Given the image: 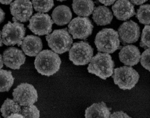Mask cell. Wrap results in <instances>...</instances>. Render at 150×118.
<instances>
[{
  "label": "cell",
  "mask_w": 150,
  "mask_h": 118,
  "mask_svg": "<svg viewBox=\"0 0 150 118\" xmlns=\"http://www.w3.org/2000/svg\"><path fill=\"white\" fill-rule=\"evenodd\" d=\"M61 64L59 55L50 50L39 52L35 61V68L38 73L47 77L57 73L60 69Z\"/></svg>",
  "instance_id": "1"
},
{
  "label": "cell",
  "mask_w": 150,
  "mask_h": 118,
  "mask_svg": "<svg viewBox=\"0 0 150 118\" xmlns=\"http://www.w3.org/2000/svg\"><path fill=\"white\" fill-rule=\"evenodd\" d=\"M90 62L87 68L89 73L104 80L113 75L115 63L108 53L98 52Z\"/></svg>",
  "instance_id": "2"
},
{
  "label": "cell",
  "mask_w": 150,
  "mask_h": 118,
  "mask_svg": "<svg viewBox=\"0 0 150 118\" xmlns=\"http://www.w3.org/2000/svg\"><path fill=\"white\" fill-rule=\"evenodd\" d=\"M94 42L99 52L112 54L120 48L118 32L113 29L104 28L99 31Z\"/></svg>",
  "instance_id": "3"
},
{
  "label": "cell",
  "mask_w": 150,
  "mask_h": 118,
  "mask_svg": "<svg viewBox=\"0 0 150 118\" xmlns=\"http://www.w3.org/2000/svg\"><path fill=\"white\" fill-rule=\"evenodd\" d=\"M46 40L49 47L55 53L59 54L69 51L73 42L67 28L54 30L46 36Z\"/></svg>",
  "instance_id": "4"
},
{
  "label": "cell",
  "mask_w": 150,
  "mask_h": 118,
  "mask_svg": "<svg viewBox=\"0 0 150 118\" xmlns=\"http://www.w3.org/2000/svg\"><path fill=\"white\" fill-rule=\"evenodd\" d=\"M13 23L9 22L6 24L1 32L2 42L7 46H18L21 45L26 34V29L24 25L18 22L13 18Z\"/></svg>",
  "instance_id": "5"
},
{
  "label": "cell",
  "mask_w": 150,
  "mask_h": 118,
  "mask_svg": "<svg viewBox=\"0 0 150 118\" xmlns=\"http://www.w3.org/2000/svg\"><path fill=\"white\" fill-rule=\"evenodd\" d=\"M112 77L120 89L131 90L138 82L139 75L132 67L124 66L115 69Z\"/></svg>",
  "instance_id": "6"
},
{
  "label": "cell",
  "mask_w": 150,
  "mask_h": 118,
  "mask_svg": "<svg viewBox=\"0 0 150 118\" xmlns=\"http://www.w3.org/2000/svg\"><path fill=\"white\" fill-rule=\"evenodd\" d=\"M69 51V58L74 64L84 65L91 61L93 55V49L87 42L74 43Z\"/></svg>",
  "instance_id": "7"
},
{
  "label": "cell",
  "mask_w": 150,
  "mask_h": 118,
  "mask_svg": "<svg viewBox=\"0 0 150 118\" xmlns=\"http://www.w3.org/2000/svg\"><path fill=\"white\" fill-rule=\"evenodd\" d=\"M13 100L21 106L34 105L38 98L37 91L32 85L22 83L14 90Z\"/></svg>",
  "instance_id": "8"
},
{
  "label": "cell",
  "mask_w": 150,
  "mask_h": 118,
  "mask_svg": "<svg viewBox=\"0 0 150 118\" xmlns=\"http://www.w3.org/2000/svg\"><path fill=\"white\" fill-rule=\"evenodd\" d=\"M68 27V32L73 39L86 40L92 34L93 26L89 18L79 16L72 20Z\"/></svg>",
  "instance_id": "9"
},
{
  "label": "cell",
  "mask_w": 150,
  "mask_h": 118,
  "mask_svg": "<svg viewBox=\"0 0 150 118\" xmlns=\"http://www.w3.org/2000/svg\"><path fill=\"white\" fill-rule=\"evenodd\" d=\"M53 23L49 15L39 13L30 18L28 27L35 34L43 36L49 34L52 32Z\"/></svg>",
  "instance_id": "10"
},
{
  "label": "cell",
  "mask_w": 150,
  "mask_h": 118,
  "mask_svg": "<svg viewBox=\"0 0 150 118\" xmlns=\"http://www.w3.org/2000/svg\"><path fill=\"white\" fill-rule=\"evenodd\" d=\"M119 40L124 45L137 41L140 34V27L132 20L123 22L118 29Z\"/></svg>",
  "instance_id": "11"
},
{
  "label": "cell",
  "mask_w": 150,
  "mask_h": 118,
  "mask_svg": "<svg viewBox=\"0 0 150 118\" xmlns=\"http://www.w3.org/2000/svg\"><path fill=\"white\" fill-rule=\"evenodd\" d=\"M13 18L21 22H27L33 14L32 4L30 0H15L10 4Z\"/></svg>",
  "instance_id": "12"
},
{
  "label": "cell",
  "mask_w": 150,
  "mask_h": 118,
  "mask_svg": "<svg viewBox=\"0 0 150 118\" xmlns=\"http://www.w3.org/2000/svg\"><path fill=\"white\" fill-rule=\"evenodd\" d=\"M3 62L6 66L14 70H19L24 64L26 58L22 51L10 47L3 52Z\"/></svg>",
  "instance_id": "13"
},
{
  "label": "cell",
  "mask_w": 150,
  "mask_h": 118,
  "mask_svg": "<svg viewBox=\"0 0 150 118\" xmlns=\"http://www.w3.org/2000/svg\"><path fill=\"white\" fill-rule=\"evenodd\" d=\"M112 8L114 15L119 20H126L135 14L134 6L129 0H117Z\"/></svg>",
  "instance_id": "14"
},
{
  "label": "cell",
  "mask_w": 150,
  "mask_h": 118,
  "mask_svg": "<svg viewBox=\"0 0 150 118\" xmlns=\"http://www.w3.org/2000/svg\"><path fill=\"white\" fill-rule=\"evenodd\" d=\"M140 51L137 47L128 45L122 48L119 53L120 61L126 65L132 66L137 64L140 59Z\"/></svg>",
  "instance_id": "15"
},
{
  "label": "cell",
  "mask_w": 150,
  "mask_h": 118,
  "mask_svg": "<svg viewBox=\"0 0 150 118\" xmlns=\"http://www.w3.org/2000/svg\"><path fill=\"white\" fill-rule=\"evenodd\" d=\"M21 47L25 55L29 56L35 57L41 52L43 44L40 37L30 35L24 37Z\"/></svg>",
  "instance_id": "16"
},
{
  "label": "cell",
  "mask_w": 150,
  "mask_h": 118,
  "mask_svg": "<svg viewBox=\"0 0 150 118\" xmlns=\"http://www.w3.org/2000/svg\"><path fill=\"white\" fill-rule=\"evenodd\" d=\"M111 108H109L104 102L94 103L87 107L85 112V117L92 118H110Z\"/></svg>",
  "instance_id": "17"
},
{
  "label": "cell",
  "mask_w": 150,
  "mask_h": 118,
  "mask_svg": "<svg viewBox=\"0 0 150 118\" xmlns=\"http://www.w3.org/2000/svg\"><path fill=\"white\" fill-rule=\"evenodd\" d=\"M53 22L58 26L68 24L71 20L72 14L71 9L65 6H59L56 7L52 14Z\"/></svg>",
  "instance_id": "18"
},
{
  "label": "cell",
  "mask_w": 150,
  "mask_h": 118,
  "mask_svg": "<svg viewBox=\"0 0 150 118\" xmlns=\"http://www.w3.org/2000/svg\"><path fill=\"white\" fill-rule=\"evenodd\" d=\"M113 18L112 12L107 7L99 6L94 9L93 19L98 26H105L110 24Z\"/></svg>",
  "instance_id": "19"
},
{
  "label": "cell",
  "mask_w": 150,
  "mask_h": 118,
  "mask_svg": "<svg viewBox=\"0 0 150 118\" xmlns=\"http://www.w3.org/2000/svg\"><path fill=\"white\" fill-rule=\"evenodd\" d=\"M72 8L74 13L79 16L88 17L93 12L94 3L93 0H74Z\"/></svg>",
  "instance_id": "20"
},
{
  "label": "cell",
  "mask_w": 150,
  "mask_h": 118,
  "mask_svg": "<svg viewBox=\"0 0 150 118\" xmlns=\"http://www.w3.org/2000/svg\"><path fill=\"white\" fill-rule=\"evenodd\" d=\"M21 108V106L13 100L7 98L5 100L1 108L2 116L8 118L12 114L20 113Z\"/></svg>",
  "instance_id": "21"
},
{
  "label": "cell",
  "mask_w": 150,
  "mask_h": 118,
  "mask_svg": "<svg viewBox=\"0 0 150 118\" xmlns=\"http://www.w3.org/2000/svg\"><path fill=\"white\" fill-rule=\"evenodd\" d=\"M14 78L12 72L6 70H0V92L8 91L13 86Z\"/></svg>",
  "instance_id": "22"
},
{
  "label": "cell",
  "mask_w": 150,
  "mask_h": 118,
  "mask_svg": "<svg viewBox=\"0 0 150 118\" xmlns=\"http://www.w3.org/2000/svg\"><path fill=\"white\" fill-rule=\"evenodd\" d=\"M34 9L37 12L45 13L49 12L54 6L53 0H32Z\"/></svg>",
  "instance_id": "23"
},
{
  "label": "cell",
  "mask_w": 150,
  "mask_h": 118,
  "mask_svg": "<svg viewBox=\"0 0 150 118\" xmlns=\"http://www.w3.org/2000/svg\"><path fill=\"white\" fill-rule=\"evenodd\" d=\"M150 5L146 4L142 5L138 9L136 17L141 24H150Z\"/></svg>",
  "instance_id": "24"
},
{
  "label": "cell",
  "mask_w": 150,
  "mask_h": 118,
  "mask_svg": "<svg viewBox=\"0 0 150 118\" xmlns=\"http://www.w3.org/2000/svg\"><path fill=\"white\" fill-rule=\"evenodd\" d=\"M21 114L23 118H35L40 117V111L36 106L30 105L24 106L21 110Z\"/></svg>",
  "instance_id": "25"
},
{
  "label": "cell",
  "mask_w": 150,
  "mask_h": 118,
  "mask_svg": "<svg viewBox=\"0 0 150 118\" xmlns=\"http://www.w3.org/2000/svg\"><path fill=\"white\" fill-rule=\"evenodd\" d=\"M150 29L149 25L145 26L143 30L140 41V47L144 48L145 49L150 48Z\"/></svg>",
  "instance_id": "26"
},
{
  "label": "cell",
  "mask_w": 150,
  "mask_h": 118,
  "mask_svg": "<svg viewBox=\"0 0 150 118\" xmlns=\"http://www.w3.org/2000/svg\"><path fill=\"white\" fill-rule=\"evenodd\" d=\"M150 48L146 49L140 56V63L145 69L150 71Z\"/></svg>",
  "instance_id": "27"
},
{
  "label": "cell",
  "mask_w": 150,
  "mask_h": 118,
  "mask_svg": "<svg viewBox=\"0 0 150 118\" xmlns=\"http://www.w3.org/2000/svg\"><path fill=\"white\" fill-rule=\"evenodd\" d=\"M110 118H131L127 114L124 112L122 111H120V112H115L113 113L112 114H110Z\"/></svg>",
  "instance_id": "28"
},
{
  "label": "cell",
  "mask_w": 150,
  "mask_h": 118,
  "mask_svg": "<svg viewBox=\"0 0 150 118\" xmlns=\"http://www.w3.org/2000/svg\"><path fill=\"white\" fill-rule=\"evenodd\" d=\"M101 3L106 6H111L115 3L116 0H98Z\"/></svg>",
  "instance_id": "29"
},
{
  "label": "cell",
  "mask_w": 150,
  "mask_h": 118,
  "mask_svg": "<svg viewBox=\"0 0 150 118\" xmlns=\"http://www.w3.org/2000/svg\"><path fill=\"white\" fill-rule=\"evenodd\" d=\"M130 1L132 3H133L134 5H141L146 2L147 0H130Z\"/></svg>",
  "instance_id": "30"
},
{
  "label": "cell",
  "mask_w": 150,
  "mask_h": 118,
  "mask_svg": "<svg viewBox=\"0 0 150 118\" xmlns=\"http://www.w3.org/2000/svg\"><path fill=\"white\" fill-rule=\"evenodd\" d=\"M5 13L3 10L0 8V24L3 22L5 20Z\"/></svg>",
  "instance_id": "31"
},
{
  "label": "cell",
  "mask_w": 150,
  "mask_h": 118,
  "mask_svg": "<svg viewBox=\"0 0 150 118\" xmlns=\"http://www.w3.org/2000/svg\"><path fill=\"white\" fill-rule=\"evenodd\" d=\"M8 118H23V116L21 113H14L12 114Z\"/></svg>",
  "instance_id": "32"
},
{
  "label": "cell",
  "mask_w": 150,
  "mask_h": 118,
  "mask_svg": "<svg viewBox=\"0 0 150 118\" xmlns=\"http://www.w3.org/2000/svg\"><path fill=\"white\" fill-rule=\"evenodd\" d=\"M13 0H0V3L3 5H8L11 4Z\"/></svg>",
  "instance_id": "33"
},
{
  "label": "cell",
  "mask_w": 150,
  "mask_h": 118,
  "mask_svg": "<svg viewBox=\"0 0 150 118\" xmlns=\"http://www.w3.org/2000/svg\"><path fill=\"white\" fill-rule=\"evenodd\" d=\"M3 63H4V62H3L2 55L0 54V70L3 68Z\"/></svg>",
  "instance_id": "34"
},
{
  "label": "cell",
  "mask_w": 150,
  "mask_h": 118,
  "mask_svg": "<svg viewBox=\"0 0 150 118\" xmlns=\"http://www.w3.org/2000/svg\"><path fill=\"white\" fill-rule=\"evenodd\" d=\"M2 37H1V31H0V47L2 46Z\"/></svg>",
  "instance_id": "35"
},
{
  "label": "cell",
  "mask_w": 150,
  "mask_h": 118,
  "mask_svg": "<svg viewBox=\"0 0 150 118\" xmlns=\"http://www.w3.org/2000/svg\"><path fill=\"white\" fill-rule=\"evenodd\" d=\"M57 1H60V2H62V1H66V0H57Z\"/></svg>",
  "instance_id": "36"
}]
</instances>
